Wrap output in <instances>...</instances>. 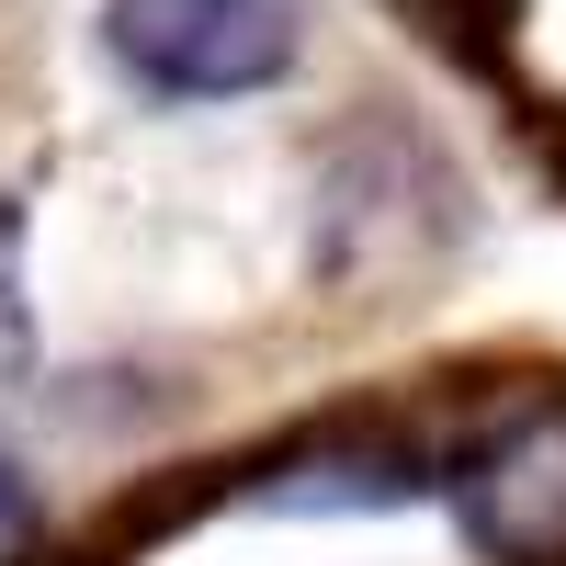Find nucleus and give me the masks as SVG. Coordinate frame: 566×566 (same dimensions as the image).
<instances>
[{
    "label": "nucleus",
    "mask_w": 566,
    "mask_h": 566,
    "mask_svg": "<svg viewBox=\"0 0 566 566\" xmlns=\"http://www.w3.org/2000/svg\"><path fill=\"white\" fill-rule=\"evenodd\" d=\"M12 533H23V488L0 476V544H12Z\"/></svg>",
    "instance_id": "20e7f679"
},
{
    "label": "nucleus",
    "mask_w": 566,
    "mask_h": 566,
    "mask_svg": "<svg viewBox=\"0 0 566 566\" xmlns=\"http://www.w3.org/2000/svg\"><path fill=\"white\" fill-rule=\"evenodd\" d=\"M0 363H23V261H12V216H0Z\"/></svg>",
    "instance_id": "7ed1b4c3"
},
{
    "label": "nucleus",
    "mask_w": 566,
    "mask_h": 566,
    "mask_svg": "<svg viewBox=\"0 0 566 566\" xmlns=\"http://www.w3.org/2000/svg\"><path fill=\"white\" fill-rule=\"evenodd\" d=\"M464 533L488 566H566V386L510 397L476 442H464Z\"/></svg>",
    "instance_id": "f03ea898"
},
{
    "label": "nucleus",
    "mask_w": 566,
    "mask_h": 566,
    "mask_svg": "<svg viewBox=\"0 0 566 566\" xmlns=\"http://www.w3.org/2000/svg\"><path fill=\"white\" fill-rule=\"evenodd\" d=\"M114 57L170 103H227L295 69L306 0H114Z\"/></svg>",
    "instance_id": "f257e3e1"
},
{
    "label": "nucleus",
    "mask_w": 566,
    "mask_h": 566,
    "mask_svg": "<svg viewBox=\"0 0 566 566\" xmlns=\"http://www.w3.org/2000/svg\"><path fill=\"white\" fill-rule=\"evenodd\" d=\"M419 12H442V23H464V12H499V0H419Z\"/></svg>",
    "instance_id": "39448f33"
}]
</instances>
